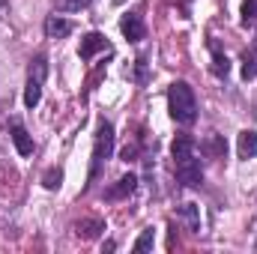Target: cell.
Masks as SVG:
<instances>
[{
    "label": "cell",
    "mask_w": 257,
    "mask_h": 254,
    "mask_svg": "<svg viewBox=\"0 0 257 254\" xmlns=\"http://www.w3.org/2000/svg\"><path fill=\"white\" fill-rule=\"evenodd\" d=\"M168 105H171V117L183 126H192L197 120V99H194V90L186 81H177L171 84L168 90Z\"/></svg>",
    "instance_id": "6da1fadb"
},
{
    "label": "cell",
    "mask_w": 257,
    "mask_h": 254,
    "mask_svg": "<svg viewBox=\"0 0 257 254\" xmlns=\"http://www.w3.org/2000/svg\"><path fill=\"white\" fill-rule=\"evenodd\" d=\"M114 150V129L111 123H99V132H96V150H93V177L99 174V165L111 156Z\"/></svg>",
    "instance_id": "7a4b0ae2"
},
{
    "label": "cell",
    "mask_w": 257,
    "mask_h": 254,
    "mask_svg": "<svg viewBox=\"0 0 257 254\" xmlns=\"http://www.w3.org/2000/svg\"><path fill=\"white\" fill-rule=\"evenodd\" d=\"M177 177H180V183H183V186H189V189H194V186H200V183H203L200 159H197V156H189V159H180V162H177Z\"/></svg>",
    "instance_id": "3957f363"
},
{
    "label": "cell",
    "mask_w": 257,
    "mask_h": 254,
    "mask_svg": "<svg viewBox=\"0 0 257 254\" xmlns=\"http://www.w3.org/2000/svg\"><path fill=\"white\" fill-rule=\"evenodd\" d=\"M120 30H123V36H126L128 42H141V39L147 36V27H144V21H141V15H138V12H128V15H123Z\"/></svg>",
    "instance_id": "277c9868"
},
{
    "label": "cell",
    "mask_w": 257,
    "mask_h": 254,
    "mask_svg": "<svg viewBox=\"0 0 257 254\" xmlns=\"http://www.w3.org/2000/svg\"><path fill=\"white\" fill-rule=\"evenodd\" d=\"M102 48H108V42H105V36L102 33H87L84 39H81V48H78V54H81V60H90L96 51H102Z\"/></svg>",
    "instance_id": "5b68a950"
},
{
    "label": "cell",
    "mask_w": 257,
    "mask_h": 254,
    "mask_svg": "<svg viewBox=\"0 0 257 254\" xmlns=\"http://www.w3.org/2000/svg\"><path fill=\"white\" fill-rule=\"evenodd\" d=\"M45 33H48L51 39H63V36L72 33V21H66L60 15H48V18H45Z\"/></svg>",
    "instance_id": "8992f818"
},
{
    "label": "cell",
    "mask_w": 257,
    "mask_h": 254,
    "mask_svg": "<svg viewBox=\"0 0 257 254\" xmlns=\"http://www.w3.org/2000/svg\"><path fill=\"white\" fill-rule=\"evenodd\" d=\"M102 230H105V221H99V218H81V221L75 224V233H78L81 239H96Z\"/></svg>",
    "instance_id": "52a82bcc"
},
{
    "label": "cell",
    "mask_w": 257,
    "mask_h": 254,
    "mask_svg": "<svg viewBox=\"0 0 257 254\" xmlns=\"http://www.w3.org/2000/svg\"><path fill=\"white\" fill-rule=\"evenodd\" d=\"M236 153H239V159H254L257 156V132H242L239 135Z\"/></svg>",
    "instance_id": "ba28073f"
},
{
    "label": "cell",
    "mask_w": 257,
    "mask_h": 254,
    "mask_svg": "<svg viewBox=\"0 0 257 254\" xmlns=\"http://www.w3.org/2000/svg\"><path fill=\"white\" fill-rule=\"evenodd\" d=\"M194 150H197V144H194V138H189V135H180V138L174 141V147H171V153H174V159H177V162L194 156Z\"/></svg>",
    "instance_id": "9c48e42d"
},
{
    "label": "cell",
    "mask_w": 257,
    "mask_h": 254,
    "mask_svg": "<svg viewBox=\"0 0 257 254\" xmlns=\"http://www.w3.org/2000/svg\"><path fill=\"white\" fill-rule=\"evenodd\" d=\"M12 141H15V150H18L21 156H30V153H33V141H30V135L21 129V123H12Z\"/></svg>",
    "instance_id": "30bf717a"
},
{
    "label": "cell",
    "mask_w": 257,
    "mask_h": 254,
    "mask_svg": "<svg viewBox=\"0 0 257 254\" xmlns=\"http://www.w3.org/2000/svg\"><path fill=\"white\" fill-rule=\"evenodd\" d=\"M177 215H180V221H183L189 230H200V209H197L194 203H183Z\"/></svg>",
    "instance_id": "8fae6325"
},
{
    "label": "cell",
    "mask_w": 257,
    "mask_h": 254,
    "mask_svg": "<svg viewBox=\"0 0 257 254\" xmlns=\"http://www.w3.org/2000/svg\"><path fill=\"white\" fill-rule=\"evenodd\" d=\"M135 186H138V177H135V174H126V177H120V180H117V186H114V189L108 191V197H111V200L126 197V194L135 191Z\"/></svg>",
    "instance_id": "7c38bea8"
},
{
    "label": "cell",
    "mask_w": 257,
    "mask_h": 254,
    "mask_svg": "<svg viewBox=\"0 0 257 254\" xmlns=\"http://www.w3.org/2000/svg\"><path fill=\"white\" fill-rule=\"evenodd\" d=\"M200 150H203L206 156H212V159H221L227 147H224V138H221V135H212V138H209V141H206Z\"/></svg>",
    "instance_id": "4fadbf2b"
},
{
    "label": "cell",
    "mask_w": 257,
    "mask_h": 254,
    "mask_svg": "<svg viewBox=\"0 0 257 254\" xmlns=\"http://www.w3.org/2000/svg\"><path fill=\"white\" fill-rule=\"evenodd\" d=\"M39 99H42V84H39V81H30L27 90H24V105H27V108H36Z\"/></svg>",
    "instance_id": "5bb4252c"
},
{
    "label": "cell",
    "mask_w": 257,
    "mask_h": 254,
    "mask_svg": "<svg viewBox=\"0 0 257 254\" xmlns=\"http://www.w3.org/2000/svg\"><path fill=\"white\" fill-rule=\"evenodd\" d=\"M227 72H230V60H227L221 51H215V54H212V75H215V78H227Z\"/></svg>",
    "instance_id": "9a60e30c"
},
{
    "label": "cell",
    "mask_w": 257,
    "mask_h": 254,
    "mask_svg": "<svg viewBox=\"0 0 257 254\" xmlns=\"http://www.w3.org/2000/svg\"><path fill=\"white\" fill-rule=\"evenodd\" d=\"M60 183H63V171H60V168H48L45 177H42V186L54 191V189H60Z\"/></svg>",
    "instance_id": "2e32d148"
},
{
    "label": "cell",
    "mask_w": 257,
    "mask_h": 254,
    "mask_svg": "<svg viewBox=\"0 0 257 254\" xmlns=\"http://www.w3.org/2000/svg\"><path fill=\"white\" fill-rule=\"evenodd\" d=\"M45 75H48V63L42 60V57H36L33 63H30V81H45Z\"/></svg>",
    "instance_id": "e0dca14e"
},
{
    "label": "cell",
    "mask_w": 257,
    "mask_h": 254,
    "mask_svg": "<svg viewBox=\"0 0 257 254\" xmlns=\"http://www.w3.org/2000/svg\"><path fill=\"white\" fill-rule=\"evenodd\" d=\"M242 78H245V81L257 78V54H245V57H242Z\"/></svg>",
    "instance_id": "ac0fdd59"
},
{
    "label": "cell",
    "mask_w": 257,
    "mask_h": 254,
    "mask_svg": "<svg viewBox=\"0 0 257 254\" xmlns=\"http://www.w3.org/2000/svg\"><path fill=\"white\" fill-rule=\"evenodd\" d=\"M153 248V227H147L141 236H138V242H135V254H144Z\"/></svg>",
    "instance_id": "d6986e66"
},
{
    "label": "cell",
    "mask_w": 257,
    "mask_h": 254,
    "mask_svg": "<svg viewBox=\"0 0 257 254\" xmlns=\"http://www.w3.org/2000/svg\"><path fill=\"white\" fill-rule=\"evenodd\" d=\"M242 21L245 24L257 21V0H242Z\"/></svg>",
    "instance_id": "ffe728a7"
},
{
    "label": "cell",
    "mask_w": 257,
    "mask_h": 254,
    "mask_svg": "<svg viewBox=\"0 0 257 254\" xmlns=\"http://www.w3.org/2000/svg\"><path fill=\"white\" fill-rule=\"evenodd\" d=\"M90 0H63V9H84Z\"/></svg>",
    "instance_id": "44dd1931"
},
{
    "label": "cell",
    "mask_w": 257,
    "mask_h": 254,
    "mask_svg": "<svg viewBox=\"0 0 257 254\" xmlns=\"http://www.w3.org/2000/svg\"><path fill=\"white\" fill-rule=\"evenodd\" d=\"M132 159H138V147H135V144L123 150V162H132Z\"/></svg>",
    "instance_id": "7402d4cb"
},
{
    "label": "cell",
    "mask_w": 257,
    "mask_h": 254,
    "mask_svg": "<svg viewBox=\"0 0 257 254\" xmlns=\"http://www.w3.org/2000/svg\"><path fill=\"white\" fill-rule=\"evenodd\" d=\"M3 9H6V0H0V15H3Z\"/></svg>",
    "instance_id": "603a6c76"
}]
</instances>
